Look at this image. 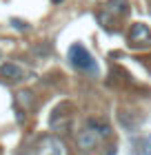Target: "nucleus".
Here are the masks:
<instances>
[{
	"mask_svg": "<svg viewBox=\"0 0 151 155\" xmlns=\"http://www.w3.org/2000/svg\"><path fill=\"white\" fill-rule=\"evenodd\" d=\"M49 124H51L53 131L64 133V131L69 129V124H71V117H69L67 113H60V111H56V113L51 115V120H49Z\"/></svg>",
	"mask_w": 151,
	"mask_h": 155,
	"instance_id": "nucleus-6",
	"label": "nucleus"
},
{
	"mask_svg": "<svg viewBox=\"0 0 151 155\" xmlns=\"http://www.w3.org/2000/svg\"><path fill=\"white\" fill-rule=\"evenodd\" d=\"M29 95H31V93H27V91H22V93L18 95V97H20V102H25L27 107H29V104H31V100H29Z\"/></svg>",
	"mask_w": 151,
	"mask_h": 155,
	"instance_id": "nucleus-11",
	"label": "nucleus"
},
{
	"mask_svg": "<svg viewBox=\"0 0 151 155\" xmlns=\"http://www.w3.org/2000/svg\"><path fill=\"white\" fill-rule=\"evenodd\" d=\"M40 155H67V151H64V144L60 142L58 137H45L40 142Z\"/></svg>",
	"mask_w": 151,
	"mask_h": 155,
	"instance_id": "nucleus-3",
	"label": "nucleus"
},
{
	"mask_svg": "<svg viewBox=\"0 0 151 155\" xmlns=\"http://www.w3.org/2000/svg\"><path fill=\"white\" fill-rule=\"evenodd\" d=\"M118 122L122 124V129H127V131H133L136 129V120L131 117L129 111H120V113H118Z\"/></svg>",
	"mask_w": 151,
	"mask_h": 155,
	"instance_id": "nucleus-8",
	"label": "nucleus"
},
{
	"mask_svg": "<svg viewBox=\"0 0 151 155\" xmlns=\"http://www.w3.org/2000/svg\"><path fill=\"white\" fill-rule=\"evenodd\" d=\"M109 11H113V13H125L127 11V2H125V0H111V2H109Z\"/></svg>",
	"mask_w": 151,
	"mask_h": 155,
	"instance_id": "nucleus-9",
	"label": "nucleus"
},
{
	"mask_svg": "<svg viewBox=\"0 0 151 155\" xmlns=\"http://www.w3.org/2000/svg\"><path fill=\"white\" fill-rule=\"evenodd\" d=\"M53 2H60V0H53Z\"/></svg>",
	"mask_w": 151,
	"mask_h": 155,
	"instance_id": "nucleus-13",
	"label": "nucleus"
},
{
	"mask_svg": "<svg viewBox=\"0 0 151 155\" xmlns=\"http://www.w3.org/2000/svg\"><path fill=\"white\" fill-rule=\"evenodd\" d=\"M100 137L93 129H89V126H84V129L78 133V137H76V142H78V149H82V151H91V149H96V144L100 142Z\"/></svg>",
	"mask_w": 151,
	"mask_h": 155,
	"instance_id": "nucleus-2",
	"label": "nucleus"
},
{
	"mask_svg": "<svg viewBox=\"0 0 151 155\" xmlns=\"http://www.w3.org/2000/svg\"><path fill=\"white\" fill-rule=\"evenodd\" d=\"M129 38L131 42H149L151 40V31L145 22H136L131 25V29H129Z\"/></svg>",
	"mask_w": 151,
	"mask_h": 155,
	"instance_id": "nucleus-5",
	"label": "nucleus"
},
{
	"mask_svg": "<svg viewBox=\"0 0 151 155\" xmlns=\"http://www.w3.org/2000/svg\"><path fill=\"white\" fill-rule=\"evenodd\" d=\"M69 62L80 71H89V73H98V64L93 60V55L84 49L82 45H71L69 47Z\"/></svg>",
	"mask_w": 151,
	"mask_h": 155,
	"instance_id": "nucleus-1",
	"label": "nucleus"
},
{
	"mask_svg": "<svg viewBox=\"0 0 151 155\" xmlns=\"http://www.w3.org/2000/svg\"><path fill=\"white\" fill-rule=\"evenodd\" d=\"M87 126H89V129H93V131H96V133H98V135L102 137V140L111 135V129H109V124L100 122V120H96V117H91V120H87Z\"/></svg>",
	"mask_w": 151,
	"mask_h": 155,
	"instance_id": "nucleus-7",
	"label": "nucleus"
},
{
	"mask_svg": "<svg viewBox=\"0 0 151 155\" xmlns=\"http://www.w3.org/2000/svg\"><path fill=\"white\" fill-rule=\"evenodd\" d=\"M145 155H151V135H149V140H147V144H145V151H142Z\"/></svg>",
	"mask_w": 151,
	"mask_h": 155,
	"instance_id": "nucleus-12",
	"label": "nucleus"
},
{
	"mask_svg": "<svg viewBox=\"0 0 151 155\" xmlns=\"http://www.w3.org/2000/svg\"><path fill=\"white\" fill-rule=\"evenodd\" d=\"M22 67H18V64H13V62H5L2 67H0V78H5V80H9V82H16V80H22Z\"/></svg>",
	"mask_w": 151,
	"mask_h": 155,
	"instance_id": "nucleus-4",
	"label": "nucleus"
},
{
	"mask_svg": "<svg viewBox=\"0 0 151 155\" xmlns=\"http://www.w3.org/2000/svg\"><path fill=\"white\" fill-rule=\"evenodd\" d=\"M11 25L16 27V29H20V31H27V22H22V20H16V18H13Z\"/></svg>",
	"mask_w": 151,
	"mask_h": 155,
	"instance_id": "nucleus-10",
	"label": "nucleus"
}]
</instances>
